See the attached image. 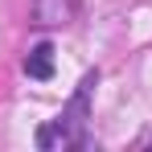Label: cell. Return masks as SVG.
<instances>
[{
  "label": "cell",
  "instance_id": "obj_1",
  "mask_svg": "<svg viewBox=\"0 0 152 152\" xmlns=\"http://www.w3.org/2000/svg\"><path fill=\"white\" fill-rule=\"evenodd\" d=\"M95 82H99V74L91 70V74L78 82V91H74V99H70V107H66V111H62V119H58V124H62V132L70 136V144H74V148H82V144H86V103H91V86H95Z\"/></svg>",
  "mask_w": 152,
  "mask_h": 152
},
{
  "label": "cell",
  "instance_id": "obj_2",
  "mask_svg": "<svg viewBox=\"0 0 152 152\" xmlns=\"http://www.w3.org/2000/svg\"><path fill=\"white\" fill-rule=\"evenodd\" d=\"M33 17H37V25H66L74 17V0H37Z\"/></svg>",
  "mask_w": 152,
  "mask_h": 152
},
{
  "label": "cell",
  "instance_id": "obj_3",
  "mask_svg": "<svg viewBox=\"0 0 152 152\" xmlns=\"http://www.w3.org/2000/svg\"><path fill=\"white\" fill-rule=\"evenodd\" d=\"M25 74L29 78H50L53 74V45L50 41H37L25 58Z\"/></svg>",
  "mask_w": 152,
  "mask_h": 152
}]
</instances>
